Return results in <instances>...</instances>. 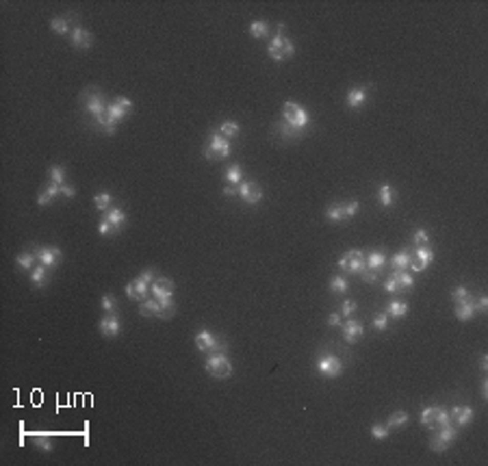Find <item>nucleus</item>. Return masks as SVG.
<instances>
[{"instance_id": "1", "label": "nucleus", "mask_w": 488, "mask_h": 466, "mask_svg": "<svg viewBox=\"0 0 488 466\" xmlns=\"http://www.w3.org/2000/svg\"><path fill=\"white\" fill-rule=\"evenodd\" d=\"M82 108H85V113H89L91 115V120H94V124L100 128L102 132H107V135H115V130H117V124L109 117V113H107V100H104V96H102V91L100 89H96V87H91V89H87V91H82Z\"/></svg>"}, {"instance_id": "2", "label": "nucleus", "mask_w": 488, "mask_h": 466, "mask_svg": "<svg viewBox=\"0 0 488 466\" xmlns=\"http://www.w3.org/2000/svg\"><path fill=\"white\" fill-rule=\"evenodd\" d=\"M230 152H232V145H230V139L222 137L219 132H213L210 135V139L206 141L204 145V157L208 161H222V159H228Z\"/></svg>"}, {"instance_id": "3", "label": "nucleus", "mask_w": 488, "mask_h": 466, "mask_svg": "<svg viewBox=\"0 0 488 466\" xmlns=\"http://www.w3.org/2000/svg\"><path fill=\"white\" fill-rule=\"evenodd\" d=\"M365 267H367V256L363 250H347L338 258V269L345 273H352V276H360Z\"/></svg>"}, {"instance_id": "4", "label": "nucleus", "mask_w": 488, "mask_h": 466, "mask_svg": "<svg viewBox=\"0 0 488 466\" xmlns=\"http://www.w3.org/2000/svg\"><path fill=\"white\" fill-rule=\"evenodd\" d=\"M267 52H269V57H271L273 61H284V59L293 57V52H295V46H293V41H291L284 33H278V35H275V37L269 41V46H267Z\"/></svg>"}, {"instance_id": "5", "label": "nucleus", "mask_w": 488, "mask_h": 466, "mask_svg": "<svg viewBox=\"0 0 488 466\" xmlns=\"http://www.w3.org/2000/svg\"><path fill=\"white\" fill-rule=\"evenodd\" d=\"M204 367L215 380H226L232 375V362H230L224 353H210Z\"/></svg>"}, {"instance_id": "6", "label": "nucleus", "mask_w": 488, "mask_h": 466, "mask_svg": "<svg viewBox=\"0 0 488 466\" xmlns=\"http://www.w3.org/2000/svg\"><path fill=\"white\" fill-rule=\"evenodd\" d=\"M196 345L200 351H206V353H224L228 349V343L217 339V336L208 330H200L196 334Z\"/></svg>"}, {"instance_id": "7", "label": "nucleus", "mask_w": 488, "mask_h": 466, "mask_svg": "<svg viewBox=\"0 0 488 466\" xmlns=\"http://www.w3.org/2000/svg\"><path fill=\"white\" fill-rule=\"evenodd\" d=\"M358 208H360L358 199H352V202H343V204H332V206H328L326 217H328V221L341 224V221H347V219H352V217L358 213Z\"/></svg>"}, {"instance_id": "8", "label": "nucleus", "mask_w": 488, "mask_h": 466, "mask_svg": "<svg viewBox=\"0 0 488 466\" xmlns=\"http://www.w3.org/2000/svg\"><path fill=\"white\" fill-rule=\"evenodd\" d=\"M282 117H284V122L291 124L293 128H298V130H302V128H306L308 126V113H306V108L295 104V102H287L282 106Z\"/></svg>"}, {"instance_id": "9", "label": "nucleus", "mask_w": 488, "mask_h": 466, "mask_svg": "<svg viewBox=\"0 0 488 466\" xmlns=\"http://www.w3.org/2000/svg\"><path fill=\"white\" fill-rule=\"evenodd\" d=\"M131 111H133V102L128 98H124V96H117L113 100H109V104H107V113H109V117H111L115 124L131 115Z\"/></svg>"}, {"instance_id": "10", "label": "nucleus", "mask_w": 488, "mask_h": 466, "mask_svg": "<svg viewBox=\"0 0 488 466\" xmlns=\"http://www.w3.org/2000/svg\"><path fill=\"white\" fill-rule=\"evenodd\" d=\"M317 371H319V375H324V378H338L341 373H343V362L332 353H324L317 362Z\"/></svg>"}, {"instance_id": "11", "label": "nucleus", "mask_w": 488, "mask_h": 466, "mask_svg": "<svg viewBox=\"0 0 488 466\" xmlns=\"http://www.w3.org/2000/svg\"><path fill=\"white\" fill-rule=\"evenodd\" d=\"M239 197H241L247 206H254L263 199V189L256 185L254 180H243L241 185H239Z\"/></svg>"}, {"instance_id": "12", "label": "nucleus", "mask_w": 488, "mask_h": 466, "mask_svg": "<svg viewBox=\"0 0 488 466\" xmlns=\"http://www.w3.org/2000/svg\"><path fill=\"white\" fill-rule=\"evenodd\" d=\"M35 256H37L39 264H46L48 269L57 267V264L61 262V258H63L61 250H59V248H52V245H41V248L35 250Z\"/></svg>"}, {"instance_id": "13", "label": "nucleus", "mask_w": 488, "mask_h": 466, "mask_svg": "<svg viewBox=\"0 0 488 466\" xmlns=\"http://www.w3.org/2000/svg\"><path fill=\"white\" fill-rule=\"evenodd\" d=\"M98 330H100V334H102V336H107V339L117 336L119 334V317H117V313H107L102 319H100Z\"/></svg>"}, {"instance_id": "14", "label": "nucleus", "mask_w": 488, "mask_h": 466, "mask_svg": "<svg viewBox=\"0 0 488 466\" xmlns=\"http://www.w3.org/2000/svg\"><path fill=\"white\" fill-rule=\"evenodd\" d=\"M150 293L154 295V299H165V297H174V282L169 278H156L150 284Z\"/></svg>"}, {"instance_id": "15", "label": "nucleus", "mask_w": 488, "mask_h": 466, "mask_svg": "<svg viewBox=\"0 0 488 466\" xmlns=\"http://www.w3.org/2000/svg\"><path fill=\"white\" fill-rule=\"evenodd\" d=\"M148 293H150V286L145 284L143 280H139V278H135L133 282H128V284H126V295H128V299L143 301L145 297H148Z\"/></svg>"}, {"instance_id": "16", "label": "nucleus", "mask_w": 488, "mask_h": 466, "mask_svg": "<svg viewBox=\"0 0 488 466\" xmlns=\"http://www.w3.org/2000/svg\"><path fill=\"white\" fill-rule=\"evenodd\" d=\"M449 414H451V423H456V425H460V427L469 425V423L473 421V416H475V412H473L471 406H454Z\"/></svg>"}, {"instance_id": "17", "label": "nucleus", "mask_w": 488, "mask_h": 466, "mask_svg": "<svg viewBox=\"0 0 488 466\" xmlns=\"http://www.w3.org/2000/svg\"><path fill=\"white\" fill-rule=\"evenodd\" d=\"M70 39H72V46H74V48L87 50V48H91V43H94V35H91L89 31H85L82 26H74Z\"/></svg>"}, {"instance_id": "18", "label": "nucleus", "mask_w": 488, "mask_h": 466, "mask_svg": "<svg viewBox=\"0 0 488 466\" xmlns=\"http://www.w3.org/2000/svg\"><path fill=\"white\" fill-rule=\"evenodd\" d=\"M341 330H343V339H345L347 343H358V339L363 336V323L356 321V319H349V317H347V321L341 325Z\"/></svg>"}, {"instance_id": "19", "label": "nucleus", "mask_w": 488, "mask_h": 466, "mask_svg": "<svg viewBox=\"0 0 488 466\" xmlns=\"http://www.w3.org/2000/svg\"><path fill=\"white\" fill-rule=\"evenodd\" d=\"M414 258L419 262V269L426 271L428 264L434 260V250H432L430 245H417V248H414Z\"/></svg>"}, {"instance_id": "20", "label": "nucleus", "mask_w": 488, "mask_h": 466, "mask_svg": "<svg viewBox=\"0 0 488 466\" xmlns=\"http://www.w3.org/2000/svg\"><path fill=\"white\" fill-rule=\"evenodd\" d=\"M367 89H363V87H356V89H349L347 91V98H345V104L349 106V108H360L365 102H367Z\"/></svg>"}, {"instance_id": "21", "label": "nucleus", "mask_w": 488, "mask_h": 466, "mask_svg": "<svg viewBox=\"0 0 488 466\" xmlns=\"http://www.w3.org/2000/svg\"><path fill=\"white\" fill-rule=\"evenodd\" d=\"M104 219L115 228L117 234H119V230H122V228L126 226V213L122 211V208H111V211H107V213H104Z\"/></svg>"}, {"instance_id": "22", "label": "nucleus", "mask_w": 488, "mask_h": 466, "mask_svg": "<svg viewBox=\"0 0 488 466\" xmlns=\"http://www.w3.org/2000/svg\"><path fill=\"white\" fill-rule=\"evenodd\" d=\"M384 264H386V254L382 250H375V252H371L369 256H367V269L380 273L384 269Z\"/></svg>"}, {"instance_id": "23", "label": "nucleus", "mask_w": 488, "mask_h": 466, "mask_svg": "<svg viewBox=\"0 0 488 466\" xmlns=\"http://www.w3.org/2000/svg\"><path fill=\"white\" fill-rule=\"evenodd\" d=\"M475 297H471L469 301H462V304H456V317L460 321H471L475 317V306H473Z\"/></svg>"}, {"instance_id": "24", "label": "nucleus", "mask_w": 488, "mask_h": 466, "mask_svg": "<svg viewBox=\"0 0 488 466\" xmlns=\"http://www.w3.org/2000/svg\"><path fill=\"white\" fill-rule=\"evenodd\" d=\"M57 195H61V187H59V185H52V182H50V185L37 195V204H39V206H48L50 202H54V197H57Z\"/></svg>"}, {"instance_id": "25", "label": "nucleus", "mask_w": 488, "mask_h": 466, "mask_svg": "<svg viewBox=\"0 0 488 466\" xmlns=\"http://www.w3.org/2000/svg\"><path fill=\"white\" fill-rule=\"evenodd\" d=\"M410 258H412V254L410 250H401L397 252L391 258V264H393V271H406L408 269V264H410Z\"/></svg>"}, {"instance_id": "26", "label": "nucleus", "mask_w": 488, "mask_h": 466, "mask_svg": "<svg viewBox=\"0 0 488 466\" xmlns=\"http://www.w3.org/2000/svg\"><path fill=\"white\" fill-rule=\"evenodd\" d=\"M139 313H141L143 317H156V319H161V304H159V299H143L141 306H139Z\"/></svg>"}, {"instance_id": "27", "label": "nucleus", "mask_w": 488, "mask_h": 466, "mask_svg": "<svg viewBox=\"0 0 488 466\" xmlns=\"http://www.w3.org/2000/svg\"><path fill=\"white\" fill-rule=\"evenodd\" d=\"M386 313L395 319H404L408 315V304L404 299H391L389 301V308H386Z\"/></svg>"}, {"instance_id": "28", "label": "nucleus", "mask_w": 488, "mask_h": 466, "mask_svg": "<svg viewBox=\"0 0 488 466\" xmlns=\"http://www.w3.org/2000/svg\"><path fill=\"white\" fill-rule=\"evenodd\" d=\"M15 262H17V267H20L22 271H33L35 267H37V256H35V252H24V254H20L15 258Z\"/></svg>"}, {"instance_id": "29", "label": "nucleus", "mask_w": 488, "mask_h": 466, "mask_svg": "<svg viewBox=\"0 0 488 466\" xmlns=\"http://www.w3.org/2000/svg\"><path fill=\"white\" fill-rule=\"evenodd\" d=\"M436 412L438 406H428L421 412V425H426L428 429H436Z\"/></svg>"}, {"instance_id": "30", "label": "nucleus", "mask_w": 488, "mask_h": 466, "mask_svg": "<svg viewBox=\"0 0 488 466\" xmlns=\"http://www.w3.org/2000/svg\"><path fill=\"white\" fill-rule=\"evenodd\" d=\"M275 130H278V135H280L282 141H295V139H300V135H302L298 128H293V126L287 124V122L280 124V126H275Z\"/></svg>"}, {"instance_id": "31", "label": "nucleus", "mask_w": 488, "mask_h": 466, "mask_svg": "<svg viewBox=\"0 0 488 466\" xmlns=\"http://www.w3.org/2000/svg\"><path fill=\"white\" fill-rule=\"evenodd\" d=\"M377 202H380V206L389 208L395 202V189L391 185H382L380 191H377Z\"/></svg>"}, {"instance_id": "32", "label": "nucleus", "mask_w": 488, "mask_h": 466, "mask_svg": "<svg viewBox=\"0 0 488 466\" xmlns=\"http://www.w3.org/2000/svg\"><path fill=\"white\" fill-rule=\"evenodd\" d=\"M391 276L395 278V282H397L399 291H412V286H414V280H412V276H410L408 271H393Z\"/></svg>"}, {"instance_id": "33", "label": "nucleus", "mask_w": 488, "mask_h": 466, "mask_svg": "<svg viewBox=\"0 0 488 466\" xmlns=\"http://www.w3.org/2000/svg\"><path fill=\"white\" fill-rule=\"evenodd\" d=\"M46 271H48V267H46V264H37V267L31 271V282H33V284L37 286V289H41L46 282H48V273H46Z\"/></svg>"}, {"instance_id": "34", "label": "nucleus", "mask_w": 488, "mask_h": 466, "mask_svg": "<svg viewBox=\"0 0 488 466\" xmlns=\"http://www.w3.org/2000/svg\"><path fill=\"white\" fill-rule=\"evenodd\" d=\"M224 178H226L228 185L239 187V185L243 182V171H241V167H239V165H230V167L226 169V173H224Z\"/></svg>"}, {"instance_id": "35", "label": "nucleus", "mask_w": 488, "mask_h": 466, "mask_svg": "<svg viewBox=\"0 0 488 466\" xmlns=\"http://www.w3.org/2000/svg\"><path fill=\"white\" fill-rule=\"evenodd\" d=\"M408 412H404V410H397V412H393L391 418H389V429H399V427H406L408 425Z\"/></svg>"}, {"instance_id": "36", "label": "nucleus", "mask_w": 488, "mask_h": 466, "mask_svg": "<svg viewBox=\"0 0 488 466\" xmlns=\"http://www.w3.org/2000/svg\"><path fill=\"white\" fill-rule=\"evenodd\" d=\"M267 33H269V24H267L265 20H256V22L250 24V35H252V37L263 39V37H267Z\"/></svg>"}, {"instance_id": "37", "label": "nucleus", "mask_w": 488, "mask_h": 466, "mask_svg": "<svg viewBox=\"0 0 488 466\" xmlns=\"http://www.w3.org/2000/svg\"><path fill=\"white\" fill-rule=\"evenodd\" d=\"M50 31L57 35H68L70 33V17H54L50 22Z\"/></svg>"}, {"instance_id": "38", "label": "nucleus", "mask_w": 488, "mask_h": 466, "mask_svg": "<svg viewBox=\"0 0 488 466\" xmlns=\"http://www.w3.org/2000/svg\"><path fill=\"white\" fill-rule=\"evenodd\" d=\"M349 289V282L345 280V276H332L330 278V293H345Z\"/></svg>"}, {"instance_id": "39", "label": "nucleus", "mask_w": 488, "mask_h": 466, "mask_svg": "<svg viewBox=\"0 0 488 466\" xmlns=\"http://www.w3.org/2000/svg\"><path fill=\"white\" fill-rule=\"evenodd\" d=\"M48 176H50V182L52 185H66V169H63L61 165H52L50 171H48Z\"/></svg>"}, {"instance_id": "40", "label": "nucleus", "mask_w": 488, "mask_h": 466, "mask_svg": "<svg viewBox=\"0 0 488 466\" xmlns=\"http://www.w3.org/2000/svg\"><path fill=\"white\" fill-rule=\"evenodd\" d=\"M222 137H226V139H232V137L239 135V124L237 122H224L222 126H219V130H217Z\"/></svg>"}, {"instance_id": "41", "label": "nucleus", "mask_w": 488, "mask_h": 466, "mask_svg": "<svg viewBox=\"0 0 488 466\" xmlns=\"http://www.w3.org/2000/svg\"><path fill=\"white\" fill-rule=\"evenodd\" d=\"M438 436L443 438V440L447 442V445H451L458 438V429L454 427V425H447V427H438Z\"/></svg>"}, {"instance_id": "42", "label": "nucleus", "mask_w": 488, "mask_h": 466, "mask_svg": "<svg viewBox=\"0 0 488 466\" xmlns=\"http://www.w3.org/2000/svg\"><path fill=\"white\" fill-rule=\"evenodd\" d=\"M471 297H473V295L469 293L466 286H458L454 293H451V301H454V304H462V301H469Z\"/></svg>"}, {"instance_id": "43", "label": "nucleus", "mask_w": 488, "mask_h": 466, "mask_svg": "<svg viewBox=\"0 0 488 466\" xmlns=\"http://www.w3.org/2000/svg\"><path fill=\"white\" fill-rule=\"evenodd\" d=\"M447 425H454V423H451L449 410H445V408L438 406V412H436V429H438V427H447Z\"/></svg>"}, {"instance_id": "44", "label": "nucleus", "mask_w": 488, "mask_h": 466, "mask_svg": "<svg viewBox=\"0 0 488 466\" xmlns=\"http://www.w3.org/2000/svg\"><path fill=\"white\" fill-rule=\"evenodd\" d=\"M389 432H391L389 425H382V423H373L371 425V436L377 438V440H384V438L389 436Z\"/></svg>"}, {"instance_id": "45", "label": "nucleus", "mask_w": 488, "mask_h": 466, "mask_svg": "<svg viewBox=\"0 0 488 466\" xmlns=\"http://www.w3.org/2000/svg\"><path fill=\"white\" fill-rule=\"evenodd\" d=\"M94 204H96L98 211H104V213H107L109 204H111V195H109V193H98V195L94 197Z\"/></svg>"}, {"instance_id": "46", "label": "nucleus", "mask_w": 488, "mask_h": 466, "mask_svg": "<svg viewBox=\"0 0 488 466\" xmlns=\"http://www.w3.org/2000/svg\"><path fill=\"white\" fill-rule=\"evenodd\" d=\"M373 327H375V330H380V332H384L386 327H389V315H386V313H377L373 317Z\"/></svg>"}, {"instance_id": "47", "label": "nucleus", "mask_w": 488, "mask_h": 466, "mask_svg": "<svg viewBox=\"0 0 488 466\" xmlns=\"http://www.w3.org/2000/svg\"><path fill=\"white\" fill-rule=\"evenodd\" d=\"M412 241H414V245H428V243H430V234H428V230H423V228L414 230Z\"/></svg>"}, {"instance_id": "48", "label": "nucleus", "mask_w": 488, "mask_h": 466, "mask_svg": "<svg viewBox=\"0 0 488 466\" xmlns=\"http://www.w3.org/2000/svg\"><path fill=\"white\" fill-rule=\"evenodd\" d=\"M100 306H102L104 313H115V310H117V301H115L113 295H104L102 301H100Z\"/></svg>"}, {"instance_id": "49", "label": "nucleus", "mask_w": 488, "mask_h": 466, "mask_svg": "<svg viewBox=\"0 0 488 466\" xmlns=\"http://www.w3.org/2000/svg\"><path fill=\"white\" fill-rule=\"evenodd\" d=\"M447 447H449V445H447V442H445V440H443V438H440L438 434H436V436L430 440V449H432V451H436V453H443V451L447 449Z\"/></svg>"}, {"instance_id": "50", "label": "nucleus", "mask_w": 488, "mask_h": 466, "mask_svg": "<svg viewBox=\"0 0 488 466\" xmlns=\"http://www.w3.org/2000/svg\"><path fill=\"white\" fill-rule=\"evenodd\" d=\"M356 301L354 299H345L343 301V306H341V317H349V315H354L356 313Z\"/></svg>"}, {"instance_id": "51", "label": "nucleus", "mask_w": 488, "mask_h": 466, "mask_svg": "<svg viewBox=\"0 0 488 466\" xmlns=\"http://www.w3.org/2000/svg\"><path fill=\"white\" fill-rule=\"evenodd\" d=\"M100 234H102V236H115L117 230L107 221V219H102V221H100Z\"/></svg>"}, {"instance_id": "52", "label": "nucleus", "mask_w": 488, "mask_h": 466, "mask_svg": "<svg viewBox=\"0 0 488 466\" xmlns=\"http://www.w3.org/2000/svg\"><path fill=\"white\" fill-rule=\"evenodd\" d=\"M473 306H475V313H486V310H488V297H486V295H480V297L473 301Z\"/></svg>"}, {"instance_id": "53", "label": "nucleus", "mask_w": 488, "mask_h": 466, "mask_svg": "<svg viewBox=\"0 0 488 466\" xmlns=\"http://www.w3.org/2000/svg\"><path fill=\"white\" fill-rule=\"evenodd\" d=\"M384 291L386 293H399V286H397V282H395L393 276H389L384 280Z\"/></svg>"}, {"instance_id": "54", "label": "nucleus", "mask_w": 488, "mask_h": 466, "mask_svg": "<svg viewBox=\"0 0 488 466\" xmlns=\"http://www.w3.org/2000/svg\"><path fill=\"white\" fill-rule=\"evenodd\" d=\"M360 278H363L365 282H369V284H373V282H377V273L365 267V269H363V273H360Z\"/></svg>"}, {"instance_id": "55", "label": "nucleus", "mask_w": 488, "mask_h": 466, "mask_svg": "<svg viewBox=\"0 0 488 466\" xmlns=\"http://www.w3.org/2000/svg\"><path fill=\"white\" fill-rule=\"evenodd\" d=\"M35 445L41 447L44 451H50V449H52V445H50V440H48L46 436H35Z\"/></svg>"}, {"instance_id": "56", "label": "nucleus", "mask_w": 488, "mask_h": 466, "mask_svg": "<svg viewBox=\"0 0 488 466\" xmlns=\"http://www.w3.org/2000/svg\"><path fill=\"white\" fill-rule=\"evenodd\" d=\"M139 280H143V282H145V284H148V286H150V284H152V282L156 280V273H154V269H145V271L141 273V276H139Z\"/></svg>"}, {"instance_id": "57", "label": "nucleus", "mask_w": 488, "mask_h": 466, "mask_svg": "<svg viewBox=\"0 0 488 466\" xmlns=\"http://www.w3.org/2000/svg\"><path fill=\"white\" fill-rule=\"evenodd\" d=\"M328 325H330V327L343 325V323H341V313H332V315H330V317H328Z\"/></svg>"}, {"instance_id": "58", "label": "nucleus", "mask_w": 488, "mask_h": 466, "mask_svg": "<svg viewBox=\"0 0 488 466\" xmlns=\"http://www.w3.org/2000/svg\"><path fill=\"white\" fill-rule=\"evenodd\" d=\"M61 195H66V197H74V195H76V189H74V187H70V185H61Z\"/></svg>"}, {"instance_id": "59", "label": "nucleus", "mask_w": 488, "mask_h": 466, "mask_svg": "<svg viewBox=\"0 0 488 466\" xmlns=\"http://www.w3.org/2000/svg\"><path fill=\"white\" fill-rule=\"evenodd\" d=\"M224 195H226V197H235V195H239V187L226 185V187H224Z\"/></svg>"}, {"instance_id": "60", "label": "nucleus", "mask_w": 488, "mask_h": 466, "mask_svg": "<svg viewBox=\"0 0 488 466\" xmlns=\"http://www.w3.org/2000/svg\"><path fill=\"white\" fill-rule=\"evenodd\" d=\"M482 399H488V382H482Z\"/></svg>"}, {"instance_id": "61", "label": "nucleus", "mask_w": 488, "mask_h": 466, "mask_svg": "<svg viewBox=\"0 0 488 466\" xmlns=\"http://www.w3.org/2000/svg\"><path fill=\"white\" fill-rule=\"evenodd\" d=\"M480 367H482V371L488 369V356H482V364H480Z\"/></svg>"}]
</instances>
